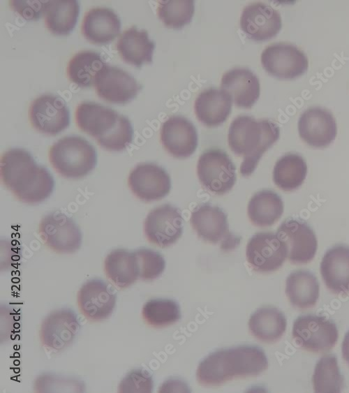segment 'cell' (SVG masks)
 Listing matches in <instances>:
<instances>
[{
	"label": "cell",
	"mask_w": 349,
	"mask_h": 393,
	"mask_svg": "<svg viewBox=\"0 0 349 393\" xmlns=\"http://www.w3.org/2000/svg\"><path fill=\"white\" fill-rule=\"evenodd\" d=\"M0 163L1 181L20 201L38 203L52 194L54 186L52 176L25 149L14 148L6 151Z\"/></svg>",
	"instance_id": "1"
},
{
	"label": "cell",
	"mask_w": 349,
	"mask_h": 393,
	"mask_svg": "<svg viewBox=\"0 0 349 393\" xmlns=\"http://www.w3.org/2000/svg\"><path fill=\"white\" fill-rule=\"evenodd\" d=\"M268 367L264 351L254 346H239L219 350L199 364L197 379L205 386H216L235 378L260 374Z\"/></svg>",
	"instance_id": "2"
},
{
	"label": "cell",
	"mask_w": 349,
	"mask_h": 393,
	"mask_svg": "<svg viewBox=\"0 0 349 393\" xmlns=\"http://www.w3.org/2000/svg\"><path fill=\"white\" fill-rule=\"evenodd\" d=\"M278 125L268 119L257 121L249 116H239L230 124L228 140L230 149L244 157L240 173L251 175L262 154L277 141Z\"/></svg>",
	"instance_id": "3"
},
{
	"label": "cell",
	"mask_w": 349,
	"mask_h": 393,
	"mask_svg": "<svg viewBox=\"0 0 349 393\" xmlns=\"http://www.w3.org/2000/svg\"><path fill=\"white\" fill-rule=\"evenodd\" d=\"M49 160L62 177L80 179L96 165V149L87 140L77 135L66 136L50 147Z\"/></svg>",
	"instance_id": "4"
},
{
	"label": "cell",
	"mask_w": 349,
	"mask_h": 393,
	"mask_svg": "<svg viewBox=\"0 0 349 393\" xmlns=\"http://www.w3.org/2000/svg\"><path fill=\"white\" fill-rule=\"evenodd\" d=\"M292 334L299 347L313 353L329 350L339 336L334 322L325 316L314 315L298 317L293 323Z\"/></svg>",
	"instance_id": "5"
},
{
	"label": "cell",
	"mask_w": 349,
	"mask_h": 393,
	"mask_svg": "<svg viewBox=\"0 0 349 393\" xmlns=\"http://www.w3.org/2000/svg\"><path fill=\"white\" fill-rule=\"evenodd\" d=\"M197 173L201 184L217 195L228 192L236 181V168L228 155L220 149H210L200 156Z\"/></svg>",
	"instance_id": "6"
},
{
	"label": "cell",
	"mask_w": 349,
	"mask_h": 393,
	"mask_svg": "<svg viewBox=\"0 0 349 393\" xmlns=\"http://www.w3.org/2000/svg\"><path fill=\"white\" fill-rule=\"evenodd\" d=\"M38 232L43 243L58 253H73L82 244L80 228L61 212L46 215L39 224Z\"/></svg>",
	"instance_id": "7"
},
{
	"label": "cell",
	"mask_w": 349,
	"mask_h": 393,
	"mask_svg": "<svg viewBox=\"0 0 349 393\" xmlns=\"http://www.w3.org/2000/svg\"><path fill=\"white\" fill-rule=\"evenodd\" d=\"M261 64L270 75L291 80L304 74L309 66L304 53L297 47L286 43H275L267 47L261 54Z\"/></svg>",
	"instance_id": "8"
},
{
	"label": "cell",
	"mask_w": 349,
	"mask_h": 393,
	"mask_svg": "<svg viewBox=\"0 0 349 393\" xmlns=\"http://www.w3.org/2000/svg\"><path fill=\"white\" fill-rule=\"evenodd\" d=\"M29 117L35 129L49 135L59 134L70 124V112L65 101L53 95L36 98L30 105Z\"/></svg>",
	"instance_id": "9"
},
{
	"label": "cell",
	"mask_w": 349,
	"mask_h": 393,
	"mask_svg": "<svg viewBox=\"0 0 349 393\" xmlns=\"http://www.w3.org/2000/svg\"><path fill=\"white\" fill-rule=\"evenodd\" d=\"M183 226L184 220L179 209L165 204L148 214L144 230L149 242L165 248L175 243L181 236Z\"/></svg>",
	"instance_id": "10"
},
{
	"label": "cell",
	"mask_w": 349,
	"mask_h": 393,
	"mask_svg": "<svg viewBox=\"0 0 349 393\" xmlns=\"http://www.w3.org/2000/svg\"><path fill=\"white\" fill-rule=\"evenodd\" d=\"M246 255L250 266L255 271L269 272L278 269L288 257L285 244L276 234L259 232L248 241Z\"/></svg>",
	"instance_id": "11"
},
{
	"label": "cell",
	"mask_w": 349,
	"mask_h": 393,
	"mask_svg": "<svg viewBox=\"0 0 349 393\" xmlns=\"http://www.w3.org/2000/svg\"><path fill=\"white\" fill-rule=\"evenodd\" d=\"M94 87L101 98L116 104H125L132 101L142 89L128 72L107 64L97 73Z\"/></svg>",
	"instance_id": "12"
},
{
	"label": "cell",
	"mask_w": 349,
	"mask_h": 393,
	"mask_svg": "<svg viewBox=\"0 0 349 393\" xmlns=\"http://www.w3.org/2000/svg\"><path fill=\"white\" fill-rule=\"evenodd\" d=\"M276 235L285 244L288 258L292 263L306 264L314 258L317 239L306 222L287 219L278 228Z\"/></svg>",
	"instance_id": "13"
},
{
	"label": "cell",
	"mask_w": 349,
	"mask_h": 393,
	"mask_svg": "<svg viewBox=\"0 0 349 393\" xmlns=\"http://www.w3.org/2000/svg\"><path fill=\"white\" fill-rule=\"evenodd\" d=\"M128 184L133 193L144 202L161 200L171 188L169 175L154 163H141L135 167L128 176Z\"/></svg>",
	"instance_id": "14"
},
{
	"label": "cell",
	"mask_w": 349,
	"mask_h": 393,
	"mask_svg": "<svg viewBox=\"0 0 349 393\" xmlns=\"http://www.w3.org/2000/svg\"><path fill=\"white\" fill-rule=\"evenodd\" d=\"M113 288L101 279H91L82 285L77 292V304L89 320L100 321L108 318L116 304Z\"/></svg>",
	"instance_id": "15"
},
{
	"label": "cell",
	"mask_w": 349,
	"mask_h": 393,
	"mask_svg": "<svg viewBox=\"0 0 349 393\" xmlns=\"http://www.w3.org/2000/svg\"><path fill=\"white\" fill-rule=\"evenodd\" d=\"M240 27L248 38L265 41L274 37L281 29L279 12L262 3L246 6L241 15Z\"/></svg>",
	"instance_id": "16"
},
{
	"label": "cell",
	"mask_w": 349,
	"mask_h": 393,
	"mask_svg": "<svg viewBox=\"0 0 349 393\" xmlns=\"http://www.w3.org/2000/svg\"><path fill=\"white\" fill-rule=\"evenodd\" d=\"M298 131L300 138L313 147H325L336 138L337 126L333 115L321 107H311L299 117Z\"/></svg>",
	"instance_id": "17"
},
{
	"label": "cell",
	"mask_w": 349,
	"mask_h": 393,
	"mask_svg": "<svg viewBox=\"0 0 349 393\" xmlns=\"http://www.w3.org/2000/svg\"><path fill=\"white\" fill-rule=\"evenodd\" d=\"M76 314L70 309L56 310L43 321L40 336L47 348L60 350L68 346L80 330Z\"/></svg>",
	"instance_id": "18"
},
{
	"label": "cell",
	"mask_w": 349,
	"mask_h": 393,
	"mask_svg": "<svg viewBox=\"0 0 349 393\" xmlns=\"http://www.w3.org/2000/svg\"><path fill=\"white\" fill-rule=\"evenodd\" d=\"M161 141L165 150L175 158L191 156L198 146V133L187 119L173 116L167 119L161 129Z\"/></svg>",
	"instance_id": "19"
},
{
	"label": "cell",
	"mask_w": 349,
	"mask_h": 393,
	"mask_svg": "<svg viewBox=\"0 0 349 393\" xmlns=\"http://www.w3.org/2000/svg\"><path fill=\"white\" fill-rule=\"evenodd\" d=\"M121 114L94 102H83L75 110L78 128L98 141L108 135L117 126Z\"/></svg>",
	"instance_id": "20"
},
{
	"label": "cell",
	"mask_w": 349,
	"mask_h": 393,
	"mask_svg": "<svg viewBox=\"0 0 349 393\" xmlns=\"http://www.w3.org/2000/svg\"><path fill=\"white\" fill-rule=\"evenodd\" d=\"M221 88L239 107L251 108L260 96L259 80L248 68H233L225 73Z\"/></svg>",
	"instance_id": "21"
},
{
	"label": "cell",
	"mask_w": 349,
	"mask_h": 393,
	"mask_svg": "<svg viewBox=\"0 0 349 393\" xmlns=\"http://www.w3.org/2000/svg\"><path fill=\"white\" fill-rule=\"evenodd\" d=\"M320 273L332 292L349 293V247L338 245L329 249L321 261Z\"/></svg>",
	"instance_id": "22"
},
{
	"label": "cell",
	"mask_w": 349,
	"mask_h": 393,
	"mask_svg": "<svg viewBox=\"0 0 349 393\" xmlns=\"http://www.w3.org/2000/svg\"><path fill=\"white\" fill-rule=\"evenodd\" d=\"M121 30L117 15L107 8H94L84 15L82 33L90 43L106 44L112 41Z\"/></svg>",
	"instance_id": "23"
},
{
	"label": "cell",
	"mask_w": 349,
	"mask_h": 393,
	"mask_svg": "<svg viewBox=\"0 0 349 393\" xmlns=\"http://www.w3.org/2000/svg\"><path fill=\"white\" fill-rule=\"evenodd\" d=\"M191 223L203 240L216 244L230 236L227 215L218 207L204 204L191 214Z\"/></svg>",
	"instance_id": "24"
},
{
	"label": "cell",
	"mask_w": 349,
	"mask_h": 393,
	"mask_svg": "<svg viewBox=\"0 0 349 393\" xmlns=\"http://www.w3.org/2000/svg\"><path fill=\"white\" fill-rule=\"evenodd\" d=\"M232 102L230 96L221 89H206L195 101V113L205 126H216L227 119L231 112Z\"/></svg>",
	"instance_id": "25"
},
{
	"label": "cell",
	"mask_w": 349,
	"mask_h": 393,
	"mask_svg": "<svg viewBox=\"0 0 349 393\" xmlns=\"http://www.w3.org/2000/svg\"><path fill=\"white\" fill-rule=\"evenodd\" d=\"M154 43L149 39L147 31L132 27L124 31L117 43V50L127 64L141 67L152 63Z\"/></svg>",
	"instance_id": "26"
},
{
	"label": "cell",
	"mask_w": 349,
	"mask_h": 393,
	"mask_svg": "<svg viewBox=\"0 0 349 393\" xmlns=\"http://www.w3.org/2000/svg\"><path fill=\"white\" fill-rule=\"evenodd\" d=\"M80 14L75 0H52L45 2L44 16L47 28L54 34L64 36L74 29Z\"/></svg>",
	"instance_id": "27"
},
{
	"label": "cell",
	"mask_w": 349,
	"mask_h": 393,
	"mask_svg": "<svg viewBox=\"0 0 349 393\" xmlns=\"http://www.w3.org/2000/svg\"><path fill=\"white\" fill-rule=\"evenodd\" d=\"M319 290L317 278L308 271L293 272L286 279V295L297 308L304 309L313 306L318 299Z\"/></svg>",
	"instance_id": "28"
},
{
	"label": "cell",
	"mask_w": 349,
	"mask_h": 393,
	"mask_svg": "<svg viewBox=\"0 0 349 393\" xmlns=\"http://www.w3.org/2000/svg\"><path fill=\"white\" fill-rule=\"evenodd\" d=\"M283 313L276 308L263 307L256 310L250 317L248 327L258 339L267 343L279 340L286 329Z\"/></svg>",
	"instance_id": "29"
},
{
	"label": "cell",
	"mask_w": 349,
	"mask_h": 393,
	"mask_svg": "<svg viewBox=\"0 0 349 393\" xmlns=\"http://www.w3.org/2000/svg\"><path fill=\"white\" fill-rule=\"evenodd\" d=\"M104 269L107 277L120 288L130 286L139 278L134 253L122 249L113 250L107 255Z\"/></svg>",
	"instance_id": "30"
},
{
	"label": "cell",
	"mask_w": 349,
	"mask_h": 393,
	"mask_svg": "<svg viewBox=\"0 0 349 393\" xmlns=\"http://www.w3.org/2000/svg\"><path fill=\"white\" fill-rule=\"evenodd\" d=\"M283 212L281 197L272 191L263 190L256 193L248 205L251 221L258 226H269L276 222Z\"/></svg>",
	"instance_id": "31"
},
{
	"label": "cell",
	"mask_w": 349,
	"mask_h": 393,
	"mask_svg": "<svg viewBox=\"0 0 349 393\" xmlns=\"http://www.w3.org/2000/svg\"><path fill=\"white\" fill-rule=\"evenodd\" d=\"M307 173L304 159L296 154H288L280 158L273 170L274 184L285 191H293L304 182Z\"/></svg>",
	"instance_id": "32"
},
{
	"label": "cell",
	"mask_w": 349,
	"mask_h": 393,
	"mask_svg": "<svg viewBox=\"0 0 349 393\" xmlns=\"http://www.w3.org/2000/svg\"><path fill=\"white\" fill-rule=\"evenodd\" d=\"M106 64L94 51H81L73 57L67 66L68 78L80 87L94 85L97 73Z\"/></svg>",
	"instance_id": "33"
},
{
	"label": "cell",
	"mask_w": 349,
	"mask_h": 393,
	"mask_svg": "<svg viewBox=\"0 0 349 393\" xmlns=\"http://www.w3.org/2000/svg\"><path fill=\"white\" fill-rule=\"evenodd\" d=\"M315 392H340L343 377L340 373L334 355L322 357L317 362L312 378Z\"/></svg>",
	"instance_id": "34"
},
{
	"label": "cell",
	"mask_w": 349,
	"mask_h": 393,
	"mask_svg": "<svg viewBox=\"0 0 349 393\" xmlns=\"http://www.w3.org/2000/svg\"><path fill=\"white\" fill-rule=\"evenodd\" d=\"M142 317L149 325L156 327L168 326L181 318L178 304L171 299H154L145 303L142 308Z\"/></svg>",
	"instance_id": "35"
},
{
	"label": "cell",
	"mask_w": 349,
	"mask_h": 393,
	"mask_svg": "<svg viewBox=\"0 0 349 393\" xmlns=\"http://www.w3.org/2000/svg\"><path fill=\"white\" fill-rule=\"evenodd\" d=\"M194 10V1L191 0L161 1L157 14L167 27L179 29L191 22Z\"/></svg>",
	"instance_id": "36"
},
{
	"label": "cell",
	"mask_w": 349,
	"mask_h": 393,
	"mask_svg": "<svg viewBox=\"0 0 349 393\" xmlns=\"http://www.w3.org/2000/svg\"><path fill=\"white\" fill-rule=\"evenodd\" d=\"M133 253L136 258L140 279L151 281L163 272L165 262L159 253L148 249H140Z\"/></svg>",
	"instance_id": "37"
},
{
	"label": "cell",
	"mask_w": 349,
	"mask_h": 393,
	"mask_svg": "<svg viewBox=\"0 0 349 393\" xmlns=\"http://www.w3.org/2000/svg\"><path fill=\"white\" fill-rule=\"evenodd\" d=\"M133 130L130 120L121 115L115 128L106 137L97 141L98 144L111 151L125 149L133 140Z\"/></svg>",
	"instance_id": "38"
},
{
	"label": "cell",
	"mask_w": 349,
	"mask_h": 393,
	"mask_svg": "<svg viewBox=\"0 0 349 393\" xmlns=\"http://www.w3.org/2000/svg\"><path fill=\"white\" fill-rule=\"evenodd\" d=\"M153 381L151 375L145 370L135 369L130 371L119 385V392H151Z\"/></svg>",
	"instance_id": "39"
},
{
	"label": "cell",
	"mask_w": 349,
	"mask_h": 393,
	"mask_svg": "<svg viewBox=\"0 0 349 393\" xmlns=\"http://www.w3.org/2000/svg\"><path fill=\"white\" fill-rule=\"evenodd\" d=\"M10 4L27 20H37L44 15L45 2L41 1H10Z\"/></svg>",
	"instance_id": "40"
},
{
	"label": "cell",
	"mask_w": 349,
	"mask_h": 393,
	"mask_svg": "<svg viewBox=\"0 0 349 393\" xmlns=\"http://www.w3.org/2000/svg\"><path fill=\"white\" fill-rule=\"evenodd\" d=\"M342 355L345 361L349 364V331L346 334L342 343Z\"/></svg>",
	"instance_id": "41"
}]
</instances>
